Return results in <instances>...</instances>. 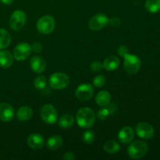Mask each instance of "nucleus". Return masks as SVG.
I'll return each mask as SVG.
<instances>
[{
  "label": "nucleus",
  "mask_w": 160,
  "mask_h": 160,
  "mask_svg": "<svg viewBox=\"0 0 160 160\" xmlns=\"http://www.w3.org/2000/svg\"><path fill=\"white\" fill-rule=\"evenodd\" d=\"M76 120L80 128L88 129L93 126L95 122V112L90 108L83 107L77 112Z\"/></svg>",
  "instance_id": "1"
},
{
  "label": "nucleus",
  "mask_w": 160,
  "mask_h": 160,
  "mask_svg": "<svg viewBox=\"0 0 160 160\" xmlns=\"http://www.w3.org/2000/svg\"><path fill=\"white\" fill-rule=\"evenodd\" d=\"M148 151V144L142 141L131 142L128 148V154L131 159H138L143 157Z\"/></svg>",
  "instance_id": "2"
},
{
  "label": "nucleus",
  "mask_w": 160,
  "mask_h": 160,
  "mask_svg": "<svg viewBox=\"0 0 160 160\" xmlns=\"http://www.w3.org/2000/svg\"><path fill=\"white\" fill-rule=\"evenodd\" d=\"M48 83L52 88L60 90L67 88L70 84V78L67 74L63 73H55L51 75L48 80Z\"/></svg>",
  "instance_id": "3"
},
{
  "label": "nucleus",
  "mask_w": 160,
  "mask_h": 160,
  "mask_svg": "<svg viewBox=\"0 0 160 160\" xmlns=\"http://www.w3.org/2000/svg\"><path fill=\"white\" fill-rule=\"evenodd\" d=\"M124 70L129 74H136L140 70L142 62L139 57L130 53L124 56Z\"/></svg>",
  "instance_id": "4"
},
{
  "label": "nucleus",
  "mask_w": 160,
  "mask_h": 160,
  "mask_svg": "<svg viewBox=\"0 0 160 160\" xmlns=\"http://www.w3.org/2000/svg\"><path fill=\"white\" fill-rule=\"evenodd\" d=\"M56 28L55 19L50 15H45L41 17L37 23V29L42 34H48L52 32Z\"/></svg>",
  "instance_id": "5"
},
{
  "label": "nucleus",
  "mask_w": 160,
  "mask_h": 160,
  "mask_svg": "<svg viewBox=\"0 0 160 160\" xmlns=\"http://www.w3.org/2000/svg\"><path fill=\"white\" fill-rule=\"evenodd\" d=\"M41 118L45 123L54 124L58 119V113L54 106L51 104H45L40 110Z\"/></svg>",
  "instance_id": "6"
},
{
  "label": "nucleus",
  "mask_w": 160,
  "mask_h": 160,
  "mask_svg": "<svg viewBox=\"0 0 160 160\" xmlns=\"http://www.w3.org/2000/svg\"><path fill=\"white\" fill-rule=\"evenodd\" d=\"M27 21V15L23 11L16 10L9 18V27L13 31H20L24 27Z\"/></svg>",
  "instance_id": "7"
},
{
  "label": "nucleus",
  "mask_w": 160,
  "mask_h": 160,
  "mask_svg": "<svg viewBox=\"0 0 160 160\" xmlns=\"http://www.w3.org/2000/svg\"><path fill=\"white\" fill-rule=\"evenodd\" d=\"M109 23V19L104 13H98L91 18L88 23L90 29L93 31H101Z\"/></svg>",
  "instance_id": "8"
},
{
  "label": "nucleus",
  "mask_w": 160,
  "mask_h": 160,
  "mask_svg": "<svg viewBox=\"0 0 160 160\" xmlns=\"http://www.w3.org/2000/svg\"><path fill=\"white\" fill-rule=\"evenodd\" d=\"M32 52V48L28 43H20L13 50V57L17 61H23L28 59Z\"/></svg>",
  "instance_id": "9"
},
{
  "label": "nucleus",
  "mask_w": 160,
  "mask_h": 160,
  "mask_svg": "<svg viewBox=\"0 0 160 160\" xmlns=\"http://www.w3.org/2000/svg\"><path fill=\"white\" fill-rule=\"evenodd\" d=\"M76 97L79 100L83 102L88 101L92 98L94 95V88L92 84H82L78 86L75 91Z\"/></svg>",
  "instance_id": "10"
},
{
  "label": "nucleus",
  "mask_w": 160,
  "mask_h": 160,
  "mask_svg": "<svg viewBox=\"0 0 160 160\" xmlns=\"http://www.w3.org/2000/svg\"><path fill=\"white\" fill-rule=\"evenodd\" d=\"M136 133L141 138L150 139L154 136L155 130L154 128L148 123L142 122L136 127Z\"/></svg>",
  "instance_id": "11"
},
{
  "label": "nucleus",
  "mask_w": 160,
  "mask_h": 160,
  "mask_svg": "<svg viewBox=\"0 0 160 160\" xmlns=\"http://www.w3.org/2000/svg\"><path fill=\"white\" fill-rule=\"evenodd\" d=\"M15 117V112L10 105L6 102L0 104V120L4 122H9Z\"/></svg>",
  "instance_id": "12"
},
{
  "label": "nucleus",
  "mask_w": 160,
  "mask_h": 160,
  "mask_svg": "<svg viewBox=\"0 0 160 160\" xmlns=\"http://www.w3.org/2000/svg\"><path fill=\"white\" fill-rule=\"evenodd\" d=\"M134 138V131L131 127H124L118 133V139L123 145L130 144Z\"/></svg>",
  "instance_id": "13"
},
{
  "label": "nucleus",
  "mask_w": 160,
  "mask_h": 160,
  "mask_svg": "<svg viewBox=\"0 0 160 160\" xmlns=\"http://www.w3.org/2000/svg\"><path fill=\"white\" fill-rule=\"evenodd\" d=\"M30 66L31 68L34 73H41L45 71V67H46V62L45 59L39 56H33L30 60Z\"/></svg>",
  "instance_id": "14"
},
{
  "label": "nucleus",
  "mask_w": 160,
  "mask_h": 160,
  "mask_svg": "<svg viewBox=\"0 0 160 160\" xmlns=\"http://www.w3.org/2000/svg\"><path fill=\"white\" fill-rule=\"evenodd\" d=\"M45 144L43 136L38 133H34L28 138V145L32 149H41Z\"/></svg>",
  "instance_id": "15"
},
{
  "label": "nucleus",
  "mask_w": 160,
  "mask_h": 160,
  "mask_svg": "<svg viewBox=\"0 0 160 160\" xmlns=\"http://www.w3.org/2000/svg\"><path fill=\"white\" fill-rule=\"evenodd\" d=\"M13 62V56L10 52L4 51L0 52V67L2 68H9Z\"/></svg>",
  "instance_id": "16"
},
{
  "label": "nucleus",
  "mask_w": 160,
  "mask_h": 160,
  "mask_svg": "<svg viewBox=\"0 0 160 160\" xmlns=\"http://www.w3.org/2000/svg\"><path fill=\"white\" fill-rule=\"evenodd\" d=\"M120 59L115 56H111L106 58L103 62L102 66L103 68L106 69L109 71H112V70H117L120 66Z\"/></svg>",
  "instance_id": "17"
},
{
  "label": "nucleus",
  "mask_w": 160,
  "mask_h": 160,
  "mask_svg": "<svg viewBox=\"0 0 160 160\" xmlns=\"http://www.w3.org/2000/svg\"><path fill=\"white\" fill-rule=\"evenodd\" d=\"M111 101V95L107 91H101L98 92L95 98V102L100 106H106Z\"/></svg>",
  "instance_id": "18"
},
{
  "label": "nucleus",
  "mask_w": 160,
  "mask_h": 160,
  "mask_svg": "<svg viewBox=\"0 0 160 160\" xmlns=\"http://www.w3.org/2000/svg\"><path fill=\"white\" fill-rule=\"evenodd\" d=\"M33 115V111L31 108L28 106H23L18 109L17 112V117L20 121H27L30 120Z\"/></svg>",
  "instance_id": "19"
},
{
  "label": "nucleus",
  "mask_w": 160,
  "mask_h": 160,
  "mask_svg": "<svg viewBox=\"0 0 160 160\" xmlns=\"http://www.w3.org/2000/svg\"><path fill=\"white\" fill-rule=\"evenodd\" d=\"M47 148L51 150L59 149L62 145V138L59 135H53L50 137L46 142Z\"/></svg>",
  "instance_id": "20"
},
{
  "label": "nucleus",
  "mask_w": 160,
  "mask_h": 160,
  "mask_svg": "<svg viewBox=\"0 0 160 160\" xmlns=\"http://www.w3.org/2000/svg\"><path fill=\"white\" fill-rule=\"evenodd\" d=\"M59 126L63 129L71 128L74 123V118L70 114H64L59 120Z\"/></svg>",
  "instance_id": "21"
},
{
  "label": "nucleus",
  "mask_w": 160,
  "mask_h": 160,
  "mask_svg": "<svg viewBox=\"0 0 160 160\" xmlns=\"http://www.w3.org/2000/svg\"><path fill=\"white\" fill-rule=\"evenodd\" d=\"M11 36L5 29L0 28V49L6 48L10 45Z\"/></svg>",
  "instance_id": "22"
},
{
  "label": "nucleus",
  "mask_w": 160,
  "mask_h": 160,
  "mask_svg": "<svg viewBox=\"0 0 160 160\" xmlns=\"http://www.w3.org/2000/svg\"><path fill=\"white\" fill-rule=\"evenodd\" d=\"M103 148H104L105 151L107 153L109 154H116L117 152H118L120 149V146L117 142L115 141H108L103 145Z\"/></svg>",
  "instance_id": "23"
},
{
  "label": "nucleus",
  "mask_w": 160,
  "mask_h": 160,
  "mask_svg": "<svg viewBox=\"0 0 160 160\" xmlns=\"http://www.w3.org/2000/svg\"><path fill=\"white\" fill-rule=\"evenodd\" d=\"M145 8L152 13H156L160 11V0H146Z\"/></svg>",
  "instance_id": "24"
},
{
  "label": "nucleus",
  "mask_w": 160,
  "mask_h": 160,
  "mask_svg": "<svg viewBox=\"0 0 160 160\" xmlns=\"http://www.w3.org/2000/svg\"><path fill=\"white\" fill-rule=\"evenodd\" d=\"M47 84V79L45 76L43 75H40V76L36 77L34 81V88L38 90H42L46 87Z\"/></svg>",
  "instance_id": "25"
},
{
  "label": "nucleus",
  "mask_w": 160,
  "mask_h": 160,
  "mask_svg": "<svg viewBox=\"0 0 160 160\" xmlns=\"http://www.w3.org/2000/svg\"><path fill=\"white\" fill-rule=\"evenodd\" d=\"M83 142L86 144H92L95 140V134L92 130H87L84 131L82 136Z\"/></svg>",
  "instance_id": "26"
},
{
  "label": "nucleus",
  "mask_w": 160,
  "mask_h": 160,
  "mask_svg": "<svg viewBox=\"0 0 160 160\" xmlns=\"http://www.w3.org/2000/svg\"><path fill=\"white\" fill-rule=\"evenodd\" d=\"M105 84H106V78L103 75H98L93 79V84L95 87L101 88Z\"/></svg>",
  "instance_id": "27"
},
{
  "label": "nucleus",
  "mask_w": 160,
  "mask_h": 160,
  "mask_svg": "<svg viewBox=\"0 0 160 160\" xmlns=\"http://www.w3.org/2000/svg\"><path fill=\"white\" fill-rule=\"evenodd\" d=\"M90 68L92 71L98 72V71H100V70L103 68V66L99 61L96 60V61H94V62H92V63H91Z\"/></svg>",
  "instance_id": "28"
},
{
  "label": "nucleus",
  "mask_w": 160,
  "mask_h": 160,
  "mask_svg": "<svg viewBox=\"0 0 160 160\" xmlns=\"http://www.w3.org/2000/svg\"><path fill=\"white\" fill-rule=\"evenodd\" d=\"M109 115V109L107 108H105V109H101L97 113V117H98V119L100 120H105L108 117V116Z\"/></svg>",
  "instance_id": "29"
},
{
  "label": "nucleus",
  "mask_w": 160,
  "mask_h": 160,
  "mask_svg": "<svg viewBox=\"0 0 160 160\" xmlns=\"http://www.w3.org/2000/svg\"><path fill=\"white\" fill-rule=\"evenodd\" d=\"M31 48H32V50L34 52L39 53L42 51V48H43V47H42V45H41L40 43H38V42H36V43L33 44V45L31 46Z\"/></svg>",
  "instance_id": "30"
},
{
  "label": "nucleus",
  "mask_w": 160,
  "mask_h": 160,
  "mask_svg": "<svg viewBox=\"0 0 160 160\" xmlns=\"http://www.w3.org/2000/svg\"><path fill=\"white\" fill-rule=\"evenodd\" d=\"M118 53L122 56V57H124L127 54H128V48H127L124 45H122L120 48H118Z\"/></svg>",
  "instance_id": "31"
},
{
  "label": "nucleus",
  "mask_w": 160,
  "mask_h": 160,
  "mask_svg": "<svg viewBox=\"0 0 160 160\" xmlns=\"http://www.w3.org/2000/svg\"><path fill=\"white\" fill-rule=\"evenodd\" d=\"M63 159L65 160H73L75 159V155L73 154V152H66L63 155Z\"/></svg>",
  "instance_id": "32"
},
{
  "label": "nucleus",
  "mask_w": 160,
  "mask_h": 160,
  "mask_svg": "<svg viewBox=\"0 0 160 160\" xmlns=\"http://www.w3.org/2000/svg\"><path fill=\"white\" fill-rule=\"evenodd\" d=\"M109 22H110L111 24L113 25V26L115 27L119 26V25L120 24V23H121L120 19L117 18V17H113V18H112L111 20H109Z\"/></svg>",
  "instance_id": "33"
},
{
  "label": "nucleus",
  "mask_w": 160,
  "mask_h": 160,
  "mask_svg": "<svg viewBox=\"0 0 160 160\" xmlns=\"http://www.w3.org/2000/svg\"><path fill=\"white\" fill-rule=\"evenodd\" d=\"M2 2L4 3L5 5H10L12 4V2H13V0H1Z\"/></svg>",
  "instance_id": "34"
}]
</instances>
